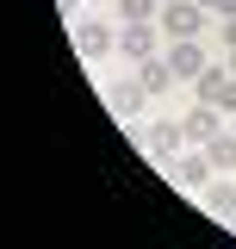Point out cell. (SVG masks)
Listing matches in <instances>:
<instances>
[{
	"label": "cell",
	"mask_w": 236,
	"mask_h": 249,
	"mask_svg": "<svg viewBox=\"0 0 236 249\" xmlns=\"http://www.w3.org/2000/svg\"><path fill=\"white\" fill-rule=\"evenodd\" d=\"M180 124H186V143H211L218 131H230V119H224L218 106H205V100H193V106L180 112Z\"/></svg>",
	"instance_id": "8992f818"
},
{
	"label": "cell",
	"mask_w": 236,
	"mask_h": 249,
	"mask_svg": "<svg viewBox=\"0 0 236 249\" xmlns=\"http://www.w3.org/2000/svg\"><path fill=\"white\" fill-rule=\"evenodd\" d=\"M218 44H224V50H236V19H224V25H218Z\"/></svg>",
	"instance_id": "9a60e30c"
},
{
	"label": "cell",
	"mask_w": 236,
	"mask_h": 249,
	"mask_svg": "<svg viewBox=\"0 0 236 249\" xmlns=\"http://www.w3.org/2000/svg\"><path fill=\"white\" fill-rule=\"evenodd\" d=\"M162 56H168V69H174V81H199V75L211 69V56H205V44H199V37H174Z\"/></svg>",
	"instance_id": "277c9868"
},
{
	"label": "cell",
	"mask_w": 236,
	"mask_h": 249,
	"mask_svg": "<svg viewBox=\"0 0 236 249\" xmlns=\"http://www.w3.org/2000/svg\"><path fill=\"white\" fill-rule=\"evenodd\" d=\"M199 206H205L211 218H236V181H230V175L205 181V187H199Z\"/></svg>",
	"instance_id": "9c48e42d"
},
{
	"label": "cell",
	"mask_w": 236,
	"mask_h": 249,
	"mask_svg": "<svg viewBox=\"0 0 236 249\" xmlns=\"http://www.w3.org/2000/svg\"><path fill=\"white\" fill-rule=\"evenodd\" d=\"M162 175H168V181H174V187H186V193H199V187H205L211 175H218V168H211V156H205V143H199V150H180L174 162L162 168Z\"/></svg>",
	"instance_id": "3957f363"
},
{
	"label": "cell",
	"mask_w": 236,
	"mask_h": 249,
	"mask_svg": "<svg viewBox=\"0 0 236 249\" xmlns=\"http://www.w3.org/2000/svg\"><path fill=\"white\" fill-rule=\"evenodd\" d=\"M205 13H224V19H236V0H199Z\"/></svg>",
	"instance_id": "5bb4252c"
},
{
	"label": "cell",
	"mask_w": 236,
	"mask_h": 249,
	"mask_svg": "<svg viewBox=\"0 0 236 249\" xmlns=\"http://www.w3.org/2000/svg\"><path fill=\"white\" fill-rule=\"evenodd\" d=\"M155 25L168 31V44H174V37H199V31L211 25V13L199 0H162V19H155Z\"/></svg>",
	"instance_id": "7a4b0ae2"
},
{
	"label": "cell",
	"mask_w": 236,
	"mask_h": 249,
	"mask_svg": "<svg viewBox=\"0 0 236 249\" xmlns=\"http://www.w3.org/2000/svg\"><path fill=\"white\" fill-rule=\"evenodd\" d=\"M218 112L236 119V75H224V88H218Z\"/></svg>",
	"instance_id": "4fadbf2b"
},
{
	"label": "cell",
	"mask_w": 236,
	"mask_h": 249,
	"mask_svg": "<svg viewBox=\"0 0 236 249\" xmlns=\"http://www.w3.org/2000/svg\"><path fill=\"white\" fill-rule=\"evenodd\" d=\"M162 0H118V25H155Z\"/></svg>",
	"instance_id": "7c38bea8"
},
{
	"label": "cell",
	"mask_w": 236,
	"mask_h": 249,
	"mask_svg": "<svg viewBox=\"0 0 236 249\" xmlns=\"http://www.w3.org/2000/svg\"><path fill=\"white\" fill-rule=\"evenodd\" d=\"M137 143H143V156L155 162V168H168L180 156V143H186V124L180 119H155V124H137Z\"/></svg>",
	"instance_id": "6da1fadb"
},
{
	"label": "cell",
	"mask_w": 236,
	"mask_h": 249,
	"mask_svg": "<svg viewBox=\"0 0 236 249\" xmlns=\"http://www.w3.org/2000/svg\"><path fill=\"white\" fill-rule=\"evenodd\" d=\"M106 106H112L118 119H137V112H143V106H149V88H143V81H137V75H118L112 88H106Z\"/></svg>",
	"instance_id": "52a82bcc"
},
{
	"label": "cell",
	"mask_w": 236,
	"mask_h": 249,
	"mask_svg": "<svg viewBox=\"0 0 236 249\" xmlns=\"http://www.w3.org/2000/svg\"><path fill=\"white\" fill-rule=\"evenodd\" d=\"M75 50H81L87 62H100L106 50H118V25H106V19H87V13H81V19H75Z\"/></svg>",
	"instance_id": "5b68a950"
},
{
	"label": "cell",
	"mask_w": 236,
	"mask_h": 249,
	"mask_svg": "<svg viewBox=\"0 0 236 249\" xmlns=\"http://www.w3.org/2000/svg\"><path fill=\"white\" fill-rule=\"evenodd\" d=\"M205 156H211L218 175H236V131H218V137L205 143Z\"/></svg>",
	"instance_id": "8fae6325"
},
{
	"label": "cell",
	"mask_w": 236,
	"mask_h": 249,
	"mask_svg": "<svg viewBox=\"0 0 236 249\" xmlns=\"http://www.w3.org/2000/svg\"><path fill=\"white\" fill-rule=\"evenodd\" d=\"M137 81L149 88V100H155V93H168V88H174V69H168V56H149V62H137Z\"/></svg>",
	"instance_id": "30bf717a"
},
{
	"label": "cell",
	"mask_w": 236,
	"mask_h": 249,
	"mask_svg": "<svg viewBox=\"0 0 236 249\" xmlns=\"http://www.w3.org/2000/svg\"><path fill=\"white\" fill-rule=\"evenodd\" d=\"M230 131H236V119H230Z\"/></svg>",
	"instance_id": "e0dca14e"
},
{
	"label": "cell",
	"mask_w": 236,
	"mask_h": 249,
	"mask_svg": "<svg viewBox=\"0 0 236 249\" xmlns=\"http://www.w3.org/2000/svg\"><path fill=\"white\" fill-rule=\"evenodd\" d=\"M230 75H236V50H230Z\"/></svg>",
	"instance_id": "2e32d148"
},
{
	"label": "cell",
	"mask_w": 236,
	"mask_h": 249,
	"mask_svg": "<svg viewBox=\"0 0 236 249\" xmlns=\"http://www.w3.org/2000/svg\"><path fill=\"white\" fill-rule=\"evenodd\" d=\"M155 37H162V25H118V56H124V62L162 56V50H155Z\"/></svg>",
	"instance_id": "ba28073f"
}]
</instances>
